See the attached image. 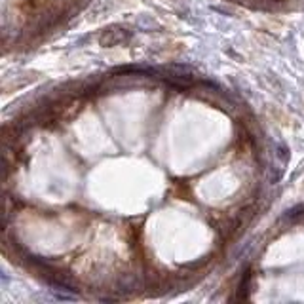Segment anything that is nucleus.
I'll list each match as a JSON object with an SVG mask.
<instances>
[]
</instances>
